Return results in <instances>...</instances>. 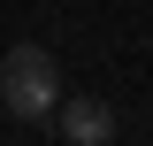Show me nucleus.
Listing matches in <instances>:
<instances>
[{
    "mask_svg": "<svg viewBox=\"0 0 153 146\" xmlns=\"http://www.w3.org/2000/svg\"><path fill=\"white\" fill-rule=\"evenodd\" d=\"M0 100H8V115H23V123H46V115L61 108V69L46 46H8V62H0Z\"/></svg>",
    "mask_w": 153,
    "mask_h": 146,
    "instance_id": "nucleus-1",
    "label": "nucleus"
},
{
    "mask_svg": "<svg viewBox=\"0 0 153 146\" xmlns=\"http://www.w3.org/2000/svg\"><path fill=\"white\" fill-rule=\"evenodd\" d=\"M54 131H61L69 146H107V138H115V108H107V100H92V92H61Z\"/></svg>",
    "mask_w": 153,
    "mask_h": 146,
    "instance_id": "nucleus-2",
    "label": "nucleus"
}]
</instances>
